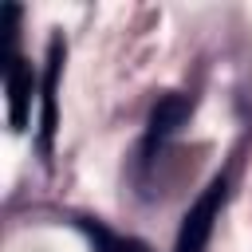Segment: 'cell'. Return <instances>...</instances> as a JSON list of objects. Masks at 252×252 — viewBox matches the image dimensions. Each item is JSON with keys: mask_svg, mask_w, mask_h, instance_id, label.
Listing matches in <instances>:
<instances>
[{"mask_svg": "<svg viewBox=\"0 0 252 252\" xmlns=\"http://www.w3.org/2000/svg\"><path fill=\"white\" fill-rule=\"evenodd\" d=\"M228 197V173H217L205 193L189 205V213L181 217V228H177V240H173V252H205L209 248V236L220 220V205Z\"/></svg>", "mask_w": 252, "mask_h": 252, "instance_id": "6da1fadb", "label": "cell"}, {"mask_svg": "<svg viewBox=\"0 0 252 252\" xmlns=\"http://www.w3.org/2000/svg\"><path fill=\"white\" fill-rule=\"evenodd\" d=\"M193 114V94H165L158 98V106L150 110V122H146V142H142V154L150 158L154 150H161Z\"/></svg>", "mask_w": 252, "mask_h": 252, "instance_id": "7a4b0ae2", "label": "cell"}, {"mask_svg": "<svg viewBox=\"0 0 252 252\" xmlns=\"http://www.w3.org/2000/svg\"><path fill=\"white\" fill-rule=\"evenodd\" d=\"M4 83H8V122L12 130L28 126V110H32V91H35V75L20 55H8L4 63Z\"/></svg>", "mask_w": 252, "mask_h": 252, "instance_id": "3957f363", "label": "cell"}, {"mask_svg": "<svg viewBox=\"0 0 252 252\" xmlns=\"http://www.w3.org/2000/svg\"><path fill=\"white\" fill-rule=\"evenodd\" d=\"M59 71H63V35H51V43H47V67H43V122H39V150H43V158H51V142H55Z\"/></svg>", "mask_w": 252, "mask_h": 252, "instance_id": "277c9868", "label": "cell"}, {"mask_svg": "<svg viewBox=\"0 0 252 252\" xmlns=\"http://www.w3.org/2000/svg\"><path fill=\"white\" fill-rule=\"evenodd\" d=\"M79 228L91 236V244H94V252H150L138 236H122V232H110L106 224H98V220H87V217H79Z\"/></svg>", "mask_w": 252, "mask_h": 252, "instance_id": "5b68a950", "label": "cell"}]
</instances>
